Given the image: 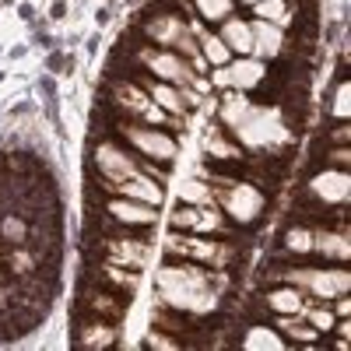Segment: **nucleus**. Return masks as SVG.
I'll return each instance as SVG.
<instances>
[{
  "label": "nucleus",
  "mask_w": 351,
  "mask_h": 351,
  "mask_svg": "<svg viewBox=\"0 0 351 351\" xmlns=\"http://www.w3.org/2000/svg\"><path fill=\"white\" fill-rule=\"evenodd\" d=\"M158 295H162L165 306L183 309V313H197V316L211 313L218 306L211 278L204 274L200 267H190V263H183V267H162Z\"/></svg>",
  "instance_id": "obj_1"
},
{
  "label": "nucleus",
  "mask_w": 351,
  "mask_h": 351,
  "mask_svg": "<svg viewBox=\"0 0 351 351\" xmlns=\"http://www.w3.org/2000/svg\"><path fill=\"white\" fill-rule=\"evenodd\" d=\"M232 130H236V137L246 144V148H253V152L274 148V144H285L288 141V130L281 123V116L274 109H260V106H253Z\"/></svg>",
  "instance_id": "obj_2"
},
{
  "label": "nucleus",
  "mask_w": 351,
  "mask_h": 351,
  "mask_svg": "<svg viewBox=\"0 0 351 351\" xmlns=\"http://www.w3.org/2000/svg\"><path fill=\"white\" fill-rule=\"evenodd\" d=\"M285 278L299 291H309L316 299H337V295H348L351 288L348 271H288Z\"/></svg>",
  "instance_id": "obj_3"
},
{
  "label": "nucleus",
  "mask_w": 351,
  "mask_h": 351,
  "mask_svg": "<svg viewBox=\"0 0 351 351\" xmlns=\"http://www.w3.org/2000/svg\"><path fill=\"white\" fill-rule=\"evenodd\" d=\"M215 186H221V208L236 218V221H253L263 211V193L250 183H232V180H218Z\"/></svg>",
  "instance_id": "obj_4"
},
{
  "label": "nucleus",
  "mask_w": 351,
  "mask_h": 351,
  "mask_svg": "<svg viewBox=\"0 0 351 351\" xmlns=\"http://www.w3.org/2000/svg\"><path fill=\"white\" fill-rule=\"evenodd\" d=\"M263 60H256V56H243V60L236 64H221L215 67V84L221 88H236V92H250V88H256L263 81Z\"/></svg>",
  "instance_id": "obj_5"
},
{
  "label": "nucleus",
  "mask_w": 351,
  "mask_h": 351,
  "mask_svg": "<svg viewBox=\"0 0 351 351\" xmlns=\"http://www.w3.org/2000/svg\"><path fill=\"white\" fill-rule=\"evenodd\" d=\"M95 165H99V172L106 176V183H109V186L123 183V180H130V176H137V172H141V165H137L127 152L116 148V144H99V152H95Z\"/></svg>",
  "instance_id": "obj_6"
},
{
  "label": "nucleus",
  "mask_w": 351,
  "mask_h": 351,
  "mask_svg": "<svg viewBox=\"0 0 351 351\" xmlns=\"http://www.w3.org/2000/svg\"><path fill=\"white\" fill-rule=\"evenodd\" d=\"M148 36H152L155 43L169 46V49H180V53H197V43H193V36H190V28H186L180 18H169V14L152 18V21H148Z\"/></svg>",
  "instance_id": "obj_7"
},
{
  "label": "nucleus",
  "mask_w": 351,
  "mask_h": 351,
  "mask_svg": "<svg viewBox=\"0 0 351 351\" xmlns=\"http://www.w3.org/2000/svg\"><path fill=\"white\" fill-rule=\"evenodd\" d=\"M130 144L137 152H144L148 158H158V162H172L176 158V141L162 130H148V127H130L127 130Z\"/></svg>",
  "instance_id": "obj_8"
},
{
  "label": "nucleus",
  "mask_w": 351,
  "mask_h": 351,
  "mask_svg": "<svg viewBox=\"0 0 351 351\" xmlns=\"http://www.w3.org/2000/svg\"><path fill=\"white\" fill-rule=\"evenodd\" d=\"M106 211H109L116 221H123V225H155V218H158L155 204L130 200V197H123V200H112Z\"/></svg>",
  "instance_id": "obj_9"
},
{
  "label": "nucleus",
  "mask_w": 351,
  "mask_h": 351,
  "mask_svg": "<svg viewBox=\"0 0 351 351\" xmlns=\"http://www.w3.org/2000/svg\"><path fill=\"white\" fill-rule=\"evenodd\" d=\"M144 64H148L158 77H165V81H176V84L193 81V71L176 53H144Z\"/></svg>",
  "instance_id": "obj_10"
},
{
  "label": "nucleus",
  "mask_w": 351,
  "mask_h": 351,
  "mask_svg": "<svg viewBox=\"0 0 351 351\" xmlns=\"http://www.w3.org/2000/svg\"><path fill=\"white\" fill-rule=\"evenodd\" d=\"M309 190L324 200V204H344L351 183H348V172H319L316 180L309 183Z\"/></svg>",
  "instance_id": "obj_11"
},
{
  "label": "nucleus",
  "mask_w": 351,
  "mask_h": 351,
  "mask_svg": "<svg viewBox=\"0 0 351 351\" xmlns=\"http://www.w3.org/2000/svg\"><path fill=\"white\" fill-rule=\"evenodd\" d=\"M112 190H116V193H123V197H130V200L162 204V186H158V180H152V176H144V172L130 176V180H123V183H116Z\"/></svg>",
  "instance_id": "obj_12"
},
{
  "label": "nucleus",
  "mask_w": 351,
  "mask_h": 351,
  "mask_svg": "<svg viewBox=\"0 0 351 351\" xmlns=\"http://www.w3.org/2000/svg\"><path fill=\"white\" fill-rule=\"evenodd\" d=\"M250 28H253V53H260V56H278L281 53L285 36H281V28L274 21L256 18V21H250Z\"/></svg>",
  "instance_id": "obj_13"
},
{
  "label": "nucleus",
  "mask_w": 351,
  "mask_h": 351,
  "mask_svg": "<svg viewBox=\"0 0 351 351\" xmlns=\"http://www.w3.org/2000/svg\"><path fill=\"white\" fill-rule=\"evenodd\" d=\"M221 43L232 49V53H239V56H250L253 53V28L239 18H228L225 28H221Z\"/></svg>",
  "instance_id": "obj_14"
},
{
  "label": "nucleus",
  "mask_w": 351,
  "mask_h": 351,
  "mask_svg": "<svg viewBox=\"0 0 351 351\" xmlns=\"http://www.w3.org/2000/svg\"><path fill=\"white\" fill-rule=\"evenodd\" d=\"M302 302H306V295H302L295 285H291V288H278V291H271V295H267V306L274 313H281V316L302 313Z\"/></svg>",
  "instance_id": "obj_15"
},
{
  "label": "nucleus",
  "mask_w": 351,
  "mask_h": 351,
  "mask_svg": "<svg viewBox=\"0 0 351 351\" xmlns=\"http://www.w3.org/2000/svg\"><path fill=\"white\" fill-rule=\"evenodd\" d=\"M243 344H246V351H278V348H285V341L271 327H253Z\"/></svg>",
  "instance_id": "obj_16"
},
{
  "label": "nucleus",
  "mask_w": 351,
  "mask_h": 351,
  "mask_svg": "<svg viewBox=\"0 0 351 351\" xmlns=\"http://www.w3.org/2000/svg\"><path fill=\"white\" fill-rule=\"evenodd\" d=\"M313 250H324L327 256H337V260H348V256H351L348 236H330V232H319V236H313Z\"/></svg>",
  "instance_id": "obj_17"
},
{
  "label": "nucleus",
  "mask_w": 351,
  "mask_h": 351,
  "mask_svg": "<svg viewBox=\"0 0 351 351\" xmlns=\"http://www.w3.org/2000/svg\"><path fill=\"white\" fill-rule=\"evenodd\" d=\"M281 330H288V337H291V341H306V344H313V341L319 337V330H316V327H309V324H302L299 313L281 316Z\"/></svg>",
  "instance_id": "obj_18"
},
{
  "label": "nucleus",
  "mask_w": 351,
  "mask_h": 351,
  "mask_svg": "<svg viewBox=\"0 0 351 351\" xmlns=\"http://www.w3.org/2000/svg\"><path fill=\"white\" fill-rule=\"evenodd\" d=\"M200 46H204V60L215 64V67H221V64H228V60H232V49H228L218 36H204V39H200Z\"/></svg>",
  "instance_id": "obj_19"
},
{
  "label": "nucleus",
  "mask_w": 351,
  "mask_h": 351,
  "mask_svg": "<svg viewBox=\"0 0 351 351\" xmlns=\"http://www.w3.org/2000/svg\"><path fill=\"white\" fill-rule=\"evenodd\" d=\"M148 92H152V99H155L162 109H172V112H183V109H186V106H183V95L176 92V88H169V84H152Z\"/></svg>",
  "instance_id": "obj_20"
},
{
  "label": "nucleus",
  "mask_w": 351,
  "mask_h": 351,
  "mask_svg": "<svg viewBox=\"0 0 351 351\" xmlns=\"http://www.w3.org/2000/svg\"><path fill=\"white\" fill-rule=\"evenodd\" d=\"M180 200H183V204H211L215 193H211V186H204L200 180H186V183L180 186Z\"/></svg>",
  "instance_id": "obj_21"
},
{
  "label": "nucleus",
  "mask_w": 351,
  "mask_h": 351,
  "mask_svg": "<svg viewBox=\"0 0 351 351\" xmlns=\"http://www.w3.org/2000/svg\"><path fill=\"white\" fill-rule=\"evenodd\" d=\"M197 11L208 21H221L232 14V0H197Z\"/></svg>",
  "instance_id": "obj_22"
},
{
  "label": "nucleus",
  "mask_w": 351,
  "mask_h": 351,
  "mask_svg": "<svg viewBox=\"0 0 351 351\" xmlns=\"http://www.w3.org/2000/svg\"><path fill=\"white\" fill-rule=\"evenodd\" d=\"M256 18H263V21H285V14H288V8H285V0H256Z\"/></svg>",
  "instance_id": "obj_23"
},
{
  "label": "nucleus",
  "mask_w": 351,
  "mask_h": 351,
  "mask_svg": "<svg viewBox=\"0 0 351 351\" xmlns=\"http://www.w3.org/2000/svg\"><path fill=\"white\" fill-rule=\"evenodd\" d=\"M299 316H309V324L316 330H334V313L330 309H309V306H302Z\"/></svg>",
  "instance_id": "obj_24"
},
{
  "label": "nucleus",
  "mask_w": 351,
  "mask_h": 351,
  "mask_svg": "<svg viewBox=\"0 0 351 351\" xmlns=\"http://www.w3.org/2000/svg\"><path fill=\"white\" fill-rule=\"evenodd\" d=\"M288 250H291V253H309V250H313V232L291 228V232H288Z\"/></svg>",
  "instance_id": "obj_25"
},
{
  "label": "nucleus",
  "mask_w": 351,
  "mask_h": 351,
  "mask_svg": "<svg viewBox=\"0 0 351 351\" xmlns=\"http://www.w3.org/2000/svg\"><path fill=\"white\" fill-rule=\"evenodd\" d=\"M218 225H221L218 211H197V221H193L197 232H218Z\"/></svg>",
  "instance_id": "obj_26"
},
{
  "label": "nucleus",
  "mask_w": 351,
  "mask_h": 351,
  "mask_svg": "<svg viewBox=\"0 0 351 351\" xmlns=\"http://www.w3.org/2000/svg\"><path fill=\"white\" fill-rule=\"evenodd\" d=\"M123 102H127V109H134V112H148V109H152V102L144 99V95L137 92V88H134V92L127 88V92H123Z\"/></svg>",
  "instance_id": "obj_27"
},
{
  "label": "nucleus",
  "mask_w": 351,
  "mask_h": 351,
  "mask_svg": "<svg viewBox=\"0 0 351 351\" xmlns=\"http://www.w3.org/2000/svg\"><path fill=\"white\" fill-rule=\"evenodd\" d=\"M348 112H351V106H348V81H341L337 84V95H334V116H341V120H344Z\"/></svg>",
  "instance_id": "obj_28"
},
{
  "label": "nucleus",
  "mask_w": 351,
  "mask_h": 351,
  "mask_svg": "<svg viewBox=\"0 0 351 351\" xmlns=\"http://www.w3.org/2000/svg\"><path fill=\"white\" fill-rule=\"evenodd\" d=\"M193 221H197V208H190V211L180 208V211L172 215V225H176V228H193Z\"/></svg>",
  "instance_id": "obj_29"
},
{
  "label": "nucleus",
  "mask_w": 351,
  "mask_h": 351,
  "mask_svg": "<svg viewBox=\"0 0 351 351\" xmlns=\"http://www.w3.org/2000/svg\"><path fill=\"white\" fill-rule=\"evenodd\" d=\"M211 152H215V155H221V158H236V152H232L225 141H211Z\"/></svg>",
  "instance_id": "obj_30"
},
{
  "label": "nucleus",
  "mask_w": 351,
  "mask_h": 351,
  "mask_svg": "<svg viewBox=\"0 0 351 351\" xmlns=\"http://www.w3.org/2000/svg\"><path fill=\"white\" fill-rule=\"evenodd\" d=\"M148 344H152V348H176L172 337H148Z\"/></svg>",
  "instance_id": "obj_31"
},
{
  "label": "nucleus",
  "mask_w": 351,
  "mask_h": 351,
  "mask_svg": "<svg viewBox=\"0 0 351 351\" xmlns=\"http://www.w3.org/2000/svg\"><path fill=\"white\" fill-rule=\"evenodd\" d=\"M337 299H341V302H337V316H348V313H351V302H348L344 295H337Z\"/></svg>",
  "instance_id": "obj_32"
},
{
  "label": "nucleus",
  "mask_w": 351,
  "mask_h": 351,
  "mask_svg": "<svg viewBox=\"0 0 351 351\" xmlns=\"http://www.w3.org/2000/svg\"><path fill=\"white\" fill-rule=\"evenodd\" d=\"M243 4H256V0H243Z\"/></svg>",
  "instance_id": "obj_33"
}]
</instances>
